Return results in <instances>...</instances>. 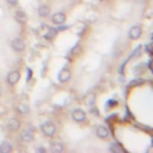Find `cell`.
I'll return each instance as SVG.
<instances>
[{
    "label": "cell",
    "instance_id": "7",
    "mask_svg": "<svg viewBox=\"0 0 153 153\" xmlns=\"http://www.w3.org/2000/svg\"><path fill=\"white\" fill-rule=\"evenodd\" d=\"M51 22L56 25H62L66 22V14L63 12H56L51 16Z\"/></svg>",
    "mask_w": 153,
    "mask_h": 153
},
{
    "label": "cell",
    "instance_id": "21",
    "mask_svg": "<svg viewBox=\"0 0 153 153\" xmlns=\"http://www.w3.org/2000/svg\"><path fill=\"white\" fill-rule=\"evenodd\" d=\"M38 151H39V152H45V149H44V148H42V147H41V148H38Z\"/></svg>",
    "mask_w": 153,
    "mask_h": 153
},
{
    "label": "cell",
    "instance_id": "14",
    "mask_svg": "<svg viewBox=\"0 0 153 153\" xmlns=\"http://www.w3.org/2000/svg\"><path fill=\"white\" fill-rule=\"evenodd\" d=\"M50 151L53 153H61L63 151V143L62 142H53L50 145Z\"/></svg>",
    "mask_w": 153,
    "mask_h": 153
},
{
    "label": "cell",
    "instance_id": "3",
    "mask_svg": "<svg viewBox=\"0 0 153 153\" xmlns=\"http://www.w3.org/2000/svg\"><path fill=\"white\" fill-rule=\"evenodd\" d=\"M5 126H6V128H7L8 130H11V131H17V130L20 128V121H19L18 118H16V117H11V118H8V120L5 122Z\"/></svg>",
    "mask_w": 153,
    "mask_h": 153
},
{
    "label": "cell",
    "instance_id": "20",
    "mask_svg": "<svg viewBox=\"0 0 153 153\" xmlns=\"http://www.w3.org/2000/svg\"><path fill=\"white\" fill-rule=\"evenodd\" d=\"M5 112H6V108L4 105H0V116L5 115Z\"/></svg>",
    "mask_w": 153,
    "mask_h": 153
},
{
    "label": "cell",
    "instance_id": "13",
    "mask_svg": "<svg viewBox=\"0 0 153 153\" xmlns=\"http://www.w3.org/2000/svg\"><path fill=\"white\" fill-rule=\"evenodd\" d=\"M84 102H85L86 105L92 106V105L94 104V102H96V96H94V93H93V92H88V93L85 96Z\"/></svg>",
    "mask_w": 153,
    "mask_h": 153
},
{
    "label": "cell",
    "instance_id": "15",
    "mask_svg": "<svg viewBox=\"0 0 153 153\" xmlns=\"http://www.w3.org/2000/svg\"><path fill=\"white\" fill-rule=\"evenodd\" d=\"M12 151V145L8 141H2L0 143V153H10Z\"/></svg>",
    "mask_w": 153,
    "mask_h": 153
},
{
    "label": "cell",
    "instance_id": "4",
    "mask_svg": "<svg viewBox=\"0 0 153 153\" xmlns=\"http://www.w3.org/2000/svg\"><path fill=\"white\" fill-rule=\"evenodd\" d=\"M19 137L22 142H31L33 140V130L30 128H25L20 131Z\"/></svg>",
    "mask_w": 153,
    "mask_h": 153
},
{
    "label": "cell",
    "instance_id": "5",
    "mask_svg": "<svg viewBox=\"0 0 153 153\" xmlns=\"http://www.w3.org/2000/svg\"><path fill=\"white\" fill-rule=\"evenodd\" d=\"M19 79H20V72H19V71H12V72H10V73L7 74V76H6V81H7V84L11 85V86L16 85V84L19 81Z\"/></svg>",
    "mask_w": 153,
    "mask_h": 153
},
{
    "label": "cell",
    "instance_id": "2",
    "mask_svg": "<svg viewBox=\"0 0 153 153\" xmlns=\"http://www.w3.org/2000/svg\"><path fill=\"white\" fill-rule=\"evenodd\" d=\"M11 47H12V49H13L14 51H17V53H22V51L25 50V48H26V43H25L20 37H16V38L12 39V42H11Z\"/></svg>",
    "mask_w": 153,
    "mask_h": 153
},
{
    "label": "cell",
    "instance_id": "23",
    "mask_svg": "<svg viewBox=\"0 0 153 153\" xmlns=\"http://www.w3.org/2000/svg\"><path fill=\"white\" fill-rule=\"evenodd\" d=\"M135 1H137V2H143V1H146V0H135Z\"/></svg>",
    "mask_w": 153,
    "mask_h": 153
},
{
    "label": "cell",
    "instance_id": "8",
    "mask_svg": "<svg viewBox=\"0 0 153 153\" xmlns=\"http://www.w3.org/2000/svg\"><path fill=\"white\" fill-rule=\"evenodd\" d=\"M141 33H142L141 26H140V25H134V26H131L130 30H129V38H130V39H137V38H140Z\"/></svg>",
    "mask_w": 153,
    "mask_h": 153
},
{
    "label": "cell",
    "instance_id": "9",
    "mask_svg": "<svg viewBox=\"0 0 153 153\" xmlns=\"http://www.w3.org/2000/svg\"><path fill=\"white\" fill-rule=\"evenodd\" d=\"M71 76H72L71 71L67 69V68H63V69L60 71V73L57 75V79H59L60 82H67V81L71 80Z\"/></svg>",
    "mask_w": 153,
    "mask_h": 153
},
{
    "label": "cell",
    "instance_id": "19",
    "mask_svg": "<svg viewBox=\"0 0 153 153\" xmlns=\"http://www.w3.org/2000/svg\"><path fill=\"white\" fill-rule=\"evenodd\" d=\"M7 4H10L11 6H17L18 5V0H6Z\"/></svg>",
    "mask_w": 153,
    "mask_h": 153
},
{
    "label": "cell",
    "instance_id": "11",
    "mask_svg": "<svg viewBox=\"0 0 153 153\" xmlns=\"http://www.w3.org/2000/svg\"><path fill=\"white\" fill-rule=\"evenodd\" d=\"M14 19L16 22H18L19 24H25L27 22V14L23 11V10H17L14 12Z\"/></svg>",
    "mask_w": 153,
    "mask_h": 153
},
{
    "label": "cell",
    "instance_id": "22",
    "mask_svg": "<svg viewBox=\"0 0 153 153\" xmlns=\"http://www.w3.org/2000/svg\"><path fill=\"white\" fill-rule=\"evenodd\" d=\"M1 94H2V87H1V85H0V97H1Z\"/></svg>",
    "mask_w": 153,
    "mask_h": 153
},
{
    "label": "cell",
    "instance_id": "6",
    "mask_svg": "<svg viewBox=\"0 0 153 153\" xmlns=\"http://www.w3.org/2000/svg\"><path fill=\"white\" fill-rule=\"evenodd\" d=\"M72 118L75 122H84L86 120V112L81 109H75L72 111Z\"/></svg>",
    "mask_w": 153,
    "mask_h": 153
},
{
    "label": "cell",
    "instance_id": "1",
    "mask_svg": "<svg viewBox=\"0 0 153 153\" xmlns=\"http://www.w3.org/2000/svg\"><path fill=\"white\" fill-rule=\"evenodd\" d=\"M41 130H42V133H43L44 136H47V137H53V136L55 135V133H56V127H55V124H54L51 121H47V122L42 123Z\"/></svg>",
    "mask_w": 153,
    "mask_h": 153
},
{
    "label": "cell",
    "instance_id": "10",
    "mask_svg": "<svg viewBox=\"0 0 153 153\" xmlns=\"http://www.w3.org/2000/svg\"><path fill=\"white\" fill-rule=\"evenodd\" d=\"M96 135L99 137V139H108L110 136V131L106 127L104 126H98L96 128Z\"/></svg>",
    "mask_w": 153,
    "mask_h": 153
},
{
    "label": "cell",
    "instance_id": "17",
    "mask_svg": "<svg viewBox=\"0 0 153 153\" xmlns=\"http://www.w3.org/2000/svg\"><path fill=\"white\" fill-rule=\"evenodd\" d=\"M56 33H57V30H56V29H54V27H49V29H48V32L44 35V38L48 39V41H51L53 38H55Z\"/></svg>",
    "mask_w": 153,
    "mask_h": 153
},
{
    "label": "cell",
    "instance_id": "16",
    "mask_svg": "<svg viewBox=\"0 0 153 153\" xmlns=\"http://www.w3.org/2000/svg\"><path fill=\"white\" fill-rule=\"evenodd\" d=\"M17 111L19 114H22V115H25V114H27L30 111V106L26 103H20V104L17 105Z\"/></svg>",
    "mask_w": 153,
    "mask_h": 153
},
{
    "label": "cell",
    "instance_id": "18",
    "mask_svg": "<svg viewBox=\"0 0 153 153\" xmlns=\"http://www.w3.org/2000/svg\"><path fill=\"white\" fill-rule=\"evenodd\" d=\"M110 151H111V152H114V153H117V152L122 153V152H124V151H123V148L120 146V143H116V142H114V143H111V145H110Z\"/></svg>",
    "mask_w": 153,
    "mask_h": 153
},
{
    "label": "cell",
    "instance_id": "12",
    "mask_svg": "<svg viewBox=\"0 0 153 153\" xmlns=\"http://www.w3.org/2000/svg\"><path fill=\"white\" fill-rule=\"evenodd\" d=\"M37 12H38V16L39 17H48L49 16V13H50V7L48 6V5H41L39 7H38V10H37Z\"/></svg>",
    "mask_w": 153,
    "mask_h": 153
}]
</instances>
